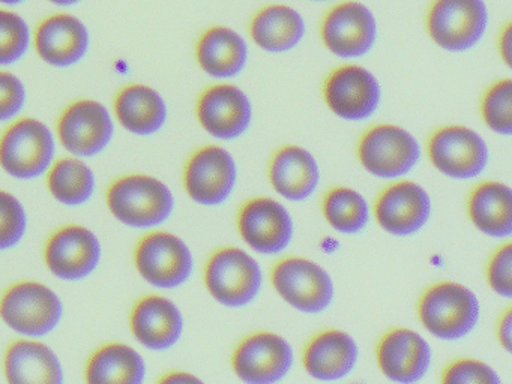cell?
Masks as SVG:
<instances>
[{
    "label": "cell",
    "instance_id": "1",
    "mask_svg": "<svg viewBox=\"0 0 512 384\" xmlns=\"http://www.w3.org/2000/svg\"><path fill=\"white\" fill-rule=\"evenodd\" d=\"M112 215L131 228L160 227L172 216L175 197L166 183L146 174L119 177L107 191Z\"/></svg>",
    "mask_w": 512,
    "mask_h": 384
},
{
    "label": "cell",
    "instance_id": "2",
    "mask_svg": "<svg viewBox=\"0 0 512 384\" xmlns=\"http://www.w3.org/2000/svg\"><path fill=\"white\" fill-rule=\"evenodd\" d=\"M479 315L478 297L458 282H437L424 291L418 302L422 326L442 341L466 338L478 324Z\"/></svg>",
    "mask_w": 512,
    "mask_h": 384
},
{
    "label": "cell",
    "instance_id": "3",
    "mask_svg": "<svg viewBox=\"0 0 512 384\" xmlns=\"http://www.w3.org/2000/svg\"><path fill=\"white\" fill-rule=\"evenodd\" d=\"M64 317L61 297L41 282L14 284L0 297V318L10 329L26 338H43Z\"/></svg>",
    "mask_w": 512,
    "mask_h": 384
},
{
    "label": "cell",
    "instance_id": "4",
    "mask_svg": "<svg viewBox=\"0 0 512 384\" xmlns=\"http://www.w3.org/2000/svg\"><path fill=\"white\" fill-rule=\"evenodd\" d=\"M488 23L490 12L485 0H433L425 18L431 41L451 53L475 48Z\"/></svg>",
    "mask_w": 512,
    "mask_h": 384
},
{
    "label": "cell",
    "instance_id": "5",
    "mask_svg": "<svg viewBox=\"0 0 512 384\" xmlns=\"http://www.w3.org/2000/svg\"><path fill=\"white\" fill-rule=\"evenodd\" d=\"M205 285L221 305L242 308L254 302L263 285L259 263L244 249L226 246L206 261Z\"/></svg>",
    "mask_w": 512,
    "mask_h": 384
},
{
    "label": "cell",
    "instance_id": "6",
    "mask_svg": "<svg viewBox=\"0 0 512 384\" xmlns=\"http://www.w3.org/2000/svg\"><path fill=\"white\" fill-rule=\"evenodd\" d=\"M55 153L52 131L34 117L17 120L0 137V165L16 179L43 176L52 167Z\"/></svg>",
    "mask_w": 512,
    "mask_h": 384
},
{
    "label": "cell",
    "instance_id": "7",
    "mask_svg": "<svg viewBox=\"0 0 512 384\" xmlns=\"http://www.w3.org/2000/svg\"><path fill=\"white\" fill-rule=\"evenodd\" d=\"M358 159L379 179H400L418 165L421 147L406 129L383 123L371 126L359 138Z\"/></svg>",
    "mask_w": 512,
    "mask_h": 384
},
{
    "label": "cell",
    "instance_id": "8",
    "mask_svg": "<svg viewBox=\"0 0 512 384\" xmlns=\"http://www.w3.org/2000/svg\"><path fill=\"white\" fill-rule=\"evenodd\" d=\"M379 35L376 15L359 0H341L323 15L320 38L340 59H359L373 50Z\"/></svg>",
    "mask_w": 512,
    "mask_h": 384
},
{
    "label": "cell",
    "instance_id": "9",
    "mask_svg": "<svg viewBox=\"0 0 512 384\" xmlns=\"http://www.w3.org/2000/svg\"><path fill=\"white\" fill-rule=\"evenodd\" d=\"M271 281L281 299L304 314H320L334 302L331 275L308 258L287 257L278 261L272 269Z\"/></svg>",
    "mask_w": 512,
    "mask_h": 384
},
{
    "label": "cell",
    "instance_id": "10",
    "mask_svg": "<svg viewBox=\"0 0 512 384\" xmlns=\"http://www.w3.org/2000/svg\"><path fill=\"white\" fill-rule=\"evenodd\" d=\"M134 264L146 282L173 290L190 279L194 258L181 237L167 231H154L140 240L134 251Z\"/></svg>",
    "mask_w": 512,
    "mask_h": 384
},
{
    "label": "cell",
    "instance_id": "11",
    "mask_svg": "<svg viewBox=\"0 0 512 384\" xmlns=\"http://www.w3.org/2000/svg\"><path fill=\"white\" fill-rule=\"evenodd\" d=\"M323 98L335 116L347 122H362L379 108L382 86L370 69L346 63L326 77Z\"/></svg>",
    "mask_w": 512,
    "mask_h": 384
},
{
    "label": "cell",
    "instance_id": "12",
    "mask_svg": "<svg viewBox=\"0 0 512 384\" xmlns=\"http://www.w3.org/2000/svg\"><path fill=\"white\" fill-rule=\"evenodd\" d=\"M428 158L434 168L451 179H475L484 173L490 150L484 138L467 126H443L428 140Z\"/></svg>",
    "mask_w": 512,
    "mask_h": 384
},
{
    "label": "cell",
    "instance_id": "13",
    "mask_svg": "<svg viewBox=\"0 0 512 384\" xmlns=\"http://www.w3.org/2000/svg\"><path fill=\"white\" fill-rule=\"evenodd\" d=\"M238 182L235 159L220 146H203L190 156L184 170L188 197L202 206L226 203Z\"/></svg>",
    "mask_w": 512,
    "mask_h": 384
},
{
    "label": "cell",
    "instance_id": "14",
    "mask_svg": "<svg viewBox=\"0 0 512 384\" xmlns=\"http://www.w3.org/2000/svg\"><path fill=\"white\" fill-rule=\"evenodd\" d=\"M115 123L101 102L80 99L59 117L58 135L62 146L77 158H92L112 143Z\"/></svg>",
    "mask_w": 512,
    "mask_h": 384
},
{
    "label": "cell",
    "instance_id": "15",
    "mask_svg": "<svg viewBox=\"0 0 512 384\" xmlns=\"http://www.w3.org/2000/svg\"><path fill=\"white\" fill-rule=\"evenodd\" d=\"M293 365V348L286 338L257 332L239 342L233 351L232 368L245 383L271 384L283 380Z\"/></svg>",
    "mask_w": 512,
    "mask_h": 384
},
{
    "label": "cell",
    "instance_id": "16",
    "mask_svg": "<svg viewBox=\"0 0 512 384\" xmlns=\"http://www.w3.org/2000/svg\"><path fill=\"white\" fill-rule=\"evenodd\" d=\"M238 230L251 249L259 254L275 255L289 248L295 224L280 201L256 197L245 201L239 209Z\"/></svg>",
    "mask_w": 512,
    "mask_h": 384
},
{
    "label": "cell",
    "instance_id": "17",
    "mask_svg": "<svg viewBox=\"0 0 512 384\" xmlns=\"http://www.w3.org/2000/svg\"><path fill=\"white\" fill-rule=\"evenodd\" d=\"M44 260L56 278L82 281L91 276L100 264V239L83 225H67L47 240Z\"/></svg>",
    "mask_w": 512,
    "mask_h": 384
},
{
    "label": "cell",
    "instance_id": "18",
    "mask_svg": "<svg viewBox=\"0 0 512 384\" xmlns=\"http://www.w3.org/2000/svg\"><path fill=\"white\" fill-rule=\"evenodd\" d=\"M431 215V198L418 183L398 180L386 186L376 203L377 224L392 236L406 237L418 233Z\"/></svg>",
    "mask_w": 512,
    "mask_h": 384
},
{
    "label": "cell",
    "instance_id": "19",
    "mask_svg": "<svg viewBox=\"0 0 512 384\" xmlns=\"http://www.w3.org/2000/svg\"><path fill=\"white\" fill-rule=\"evenodd\" d=\"M197 119L212 137L235 140L248 131L253 107L244 90L233 84H214L203 90L197 101Z\"/></svg>",
    "mask_w": 512,
    "mask_h": 384
},
{
    "label": "cell",
    "instance_id": "20",
    "mask_svg": "<svg viewBox=\"0 0 512 384\" xmlns=\"http://www.w3.org/2000/svg\"><path fill=\"white\" fill-rule=\"evenodd\" d=\"M376 360L380 371L389 380L416 383L430 369L431 347L415 330L397 327L380 339Z\"/></svg>",
    "mask_w": 512,
    "mask_h": 384
},
{
    "label": "cell",
    "instance_id": "21",
    "mask_svg": "<svg viewBox=\"0 0 512 384\" xmlns=\"http://www.w3.org/2000/svg\"><path fill=\"white\" fill-rule=\"evenodd\" d=\"M134 338L152 351L175 347L184 333V317L172 300L163 296H146L133 308L130 317Z\"/></svg>",
    "mask_w": 512,
    "mask_h": 384
},
{
    "label": "cell",
    "instance_id": "22",
    "mask_svg": "<svg viewBox=\"0 0 512 384\" xmlns=\"http://www.w3.org/2000/svg\"><path fill=\"white\" fill-rule=\"evenodd\" d=\"M34 44L44 62L67 68L79 63L88 53L89 32L85 23L74 15H50L38 24Z\"/></svg>",
    "mask_w": 512,
    "mask_h": 384
},
{
    "label": "cell",
    "instance_id": "23",
    "mask_svg": "<svg viewBox=\"0 0 512 384\" xmlns=\"http://www.w3.org/2000/svg\"><path fill=\"white\" fill-rule=\"evenodd\" d=\"M359 348L355 339L338 329L323 330L305 345L302 363L305 371L322 381L347 377L358 363Z\"/></svg>",
    "mask_w": 512,
    "mask_h": 384
},
{
    "label": "cell",
    "instance_id": "24",
    "mask_svg": "<svg viewBox=\"0 0 512 384\" xmlns=\"http://www.w3.org/2000/svg\"><path fill=\"white\" fill-rule=\"evenodd\" d=\"M269 180L272 188L281 197L289 201H304L310 198L319 186V164L304 147L287 144L272 156Z\"/></svg>",
    "mask_w": 512,
    "mask_h": 384
},
{
    "label": "cell",
    "instance_id": "25",
    "mask_svg": "<svg viewBox=\"0 0 512 384\" xmlns=\"http://www.w3.org/2000/svg\"><path fill=\"white\" fill-rule=\"evenodd\" d=\"M196 57L209 77L227 80L244 71L250 50L244 36L232 27L212 26L197 41Z\"/></svg>",
    "mask_w": 512,
    "mask_h": 384
},
{
    "label": "cell",
    "instance_id": "26",
    "mask_svg": "<svg viewBox=\"0 0 512 384\" xmlns=\"http://www.w3.org/2000/svg\"><path fill=\"white\" fill-rule=\"evenodd\" d=\"M248 30L257 47L266 53L278 54L298 47L307 26L298 9L284 3H272L253 15Z\"/></svg>",
    "mask_w": 512,
    "mask_h": 384
},
{
    "label": "cell",
    "instance_id": "27",
    "mask_svg": "<svg viewBox=\"0 0 512 384\" xmlns=\"http://www.w3.org/2000/svg\"><path fill=\"white\" fill-rule=\"evenodd\" d=\"M5 377L10 383L59 384L64 368L52 348L34 339H20L5 351Z\"/></svg>",
    "mask_w": 512,
    "mask_h": 384
},
{
    "label": "cell",
    "instance_id": "28",
    "mask_svg": "<svg viewBox=\"0 0 512 384\" xmlns=\"http://www.w3.org/2000/svg\"><path fill=\"white\" fill-rule=\"evenodd\" d=\"M115 113L128 132L148 137L157 134L166 125L167 104L152 87L130 84L116 96Z\"/></svg>",
    "mask_w": 512,
    "mask_h": 384
},
{
    "label": "cell",
    "instance_id": "29",
    "mask_svg": "<svg viewBox=\"0 0 512 384\" xmlns=\"http://www.w3.org/2000/svg\"><path fill=\"white\" fill-rule=\"evenodd\" d=\"M470 221L482 233L496 239H506L512 233V194L505 183H479L467 200Z\"/></svg>",
    "mask_w": 512,
    "mask_h": 384
},
{
    "label": "cell",
    "instance_id": "30",
    "mask_svg": "<svg viewBox=\"0 0 512 384\" xmlns=\"http://www.w3.org/2000/svg\"><path fill=\"white\" fill-rule=\"evenodd\" d=\"M146 365L133 347L121 342L104 345L86 365L88 383L139 384L145 380Z\"/></svg>",
    "mask_w": 512,
    "mask_h": 384
},
{
    "label": "cell",
    "instance_id": "31",
    "mask_svg": "<svg viewBox=\"0 0 512 384\" xmlns=\"http://www.w3.org/2000/svg\"><path fill=\"white\" fill-rule=\"evenodd\" d=\"M47 186L56 201L76 207L88 203L95 191V174L88 164L77 158L58 159L47 171Z\"/></svg>",
    "mask_w": 512,
    "mask_h": 384
},
{
    "label": "cell",
    "instance_id": "32",
    "mask_svg": "<svg viewBox=\"0 0 512 384\" xmlns=\"http://www.w3.org/2000/svg\"><path fill=\"white\" fill-rule=\"evenodd\" d=\"M322 212L328 224L338 233H361L370 222L367 200L355 189L337 186L329 189L322 201Z\"/></svg>",
    "mask_w": 512,
    "mask_h": 384
},
{
    "label": "cell",
    "instance_id": "33",
    "mask_svg": "<svg viewBox=\"0 0 512 384\" xmlns=\"http://www.w3.org/2000/svg\"><path fill=\"white\" fill-rule=\"evenodd\" d=\"M482 120L500 135L512 134V81L503 78L488 87L481 101Z\"/></svg>",
    "mask_w": 512,
    "mask_h": 384
},
{
    "label": "cell",
    "instance_id": "34",
    "mask_svg": "<svg viewBox=\"0 0 512 384\" xmlns=\"http://www.w3.org/2000/svg\"><path fill=\"white\" fill-rule=\"evenodd\" d=\"M31 32L25 18L8 9H0V65L19 62L29 50Z\"/></svg>",
    "mask_w": 512,
    "mask_h": 384
},
{
    "label": "cell",
    "instance_id": "35",
    "mask_svg": "<svg viewBox=\"0 0 512 384\" xmlns=\"http://www.w3.org/2000/svg\"><path fill=\"white\" fill-rule=\"evenodd\" d=\"M28 231V213L10 192L0 189V251L14 248Z\"/></svg>",
    "mask_w": 512,
    "mask_h": 384
},
{
    "label": "cell",
    "instance_id": "36",
    "mask_svg": "<svg viewBox=\"0 0 512 384\" xmlns=\"http://www.w3.org/2000/svg\"><path fill=\"white\" fill-rule=\"evenodd\" d=\"M445 384H499L500 377L487 363L476 359H458L446 366L442 375Z\"/></svg>",
    "mask_w": 512,
    "mask_h": 384
},
{
    "label": "cell",
    "instance_id": "37",
    "mask_svg": "<svg viewBox=\"0 0 512 384\" xmlns=\"http://www.w3.org/2000/svg\"><path fill=\"white\" fill-rule=\"evenodd\" d=\"M487 281L491 290L499 296L511 299L512 297V246L505 245L496 249L487 264Z\"/></svg>",
    "mask_w": 512,
    "mask_h": 384
},
{
    "label": "cell",
    "instance_id": "38",
    "mask_svg": "<svg viewBox=\"0 0 512 384\" xmlns=\"http://www.w3.org/2000/svg\"><path fill=\"white\" fill-rule=\"evenodd\" d=\"M26 104L22 80L11 72L0 71V122L14 119Z\"/></svg>",
    "mask_w": 512,
    "mask_h": 384
},
{
    "label": "cell",
    "instance_id": "39",
    "mask_svg": "<svg viewBox=\"0 0 512 384\" xmlns=\"http://www.w3.org/2000/svg\"><path fill=\"white\" fill-rule=\"evenodd\" d=\"M497 336H499L500 344L505 348L506 351H511L512 341V314L511 309H506L503 312L502 317L499 320V326H497Z\"/></svg>",
    "mask_w": 512,
    "mask_h": 384
},
{
    "label": "cell",
    "instance_id": "40",
    "mask_svg": "<svg viewBox=\"0 0 512 384\" xmlns=\"http://www.w3.org/2000/svg\"><path fill=\"white\" fill-rule=\"evenodd\" d=\"M499 54L506 65L511 66V53H512V29L511 24H505L499 35Z\"/></svg>",
    "mask_w": 512,
    "mask_h": 384
},
{
    "label": "cell",
    "instance_id": "41",
    "mask_svg": "<svg viewBox=\"0 0 512 384\" xmlns=\"http://www.w3.org/2000/svg\"><path fill=\"white\" fill-rule=\"evenodd\" d=\"M160 383H200V378L194 377L190 372L173 371L160 378Z\"/></svg>",
    "mask_w": 512,
    "mask_h": 384
},
{
    "label": "cell",
    "instance_id": "42",
    "mask_svg": "<svg viewBox=\"0 0 512 384\" xmlns=\"http://www.w3.org/2000/svg\"><path fill=\"white\" fill-rule=\"evenodd\" d=\"M49 2L55 3L58 6H71L76 3L82 2V0H49Z\"/></svg>",
    "mask_w": 512,
    "mask_h": 384
},
{
    "label": "cell",
    "instance_id": "43",
    "mask_svg": "<svg viewBox=\"0 0 512 384\" xmlns=\"http://www.w3.org/2000/svg\"><path fill=\"white\" fill-rule=\"evenodd\" d=\"M22 2H25V0H0L2 5H19Z\"/></svg>",
    "mask_w": 512,
    "mask_h": 384
},
{
    "label": "cell",
    "instance_id": "44",
    "mask_svg": "<svg viewBox=\"0 0 512 384\" xmlns=\"http://www.w3.org/2000/svg\"><path fill=\"white\" fill-rule=\"evenodd\" d=\"M311 2H331V0H311Z\"/></svg>",
    "mask_w": 512,
    "mask_h": 384
}]
</instances>
